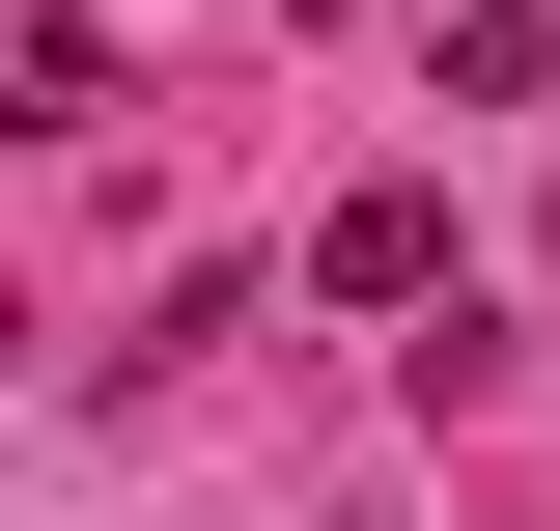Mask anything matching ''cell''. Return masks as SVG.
Segmentation results:
<instances>
[{
    "label": "cell",
    "mask_w": 560,
    "mask_h": 531,
    "mask_svg": "<svg viewBox=\"0 0 560 531\" xmlns=\"http://www.w3.org/2000/svg\"><path fill=\"white\" fill-rule=\"evenodd\" d=\"M308 280H337V308H448V335H477V252H448V197H420V168H364V197L308 224Z\"/></svg>",
    "instance_id": "obj_1"
},
{
    "label": "cell",
    "mask_w": 560,
    "mask_h": 531,
    "mask_svg": "<svg viewBox=\"0 0 560 531\" xmlns=\"http://www.w3.org/2000/svg\"><path fill=\"white\" fill-rule=\"evenodd\" d=\"M0 113H28V140H84V113H113V28H84V0H28V57H0Z\"/></svg>",
    "instance_id": "obj_2"
}]
</instances>
